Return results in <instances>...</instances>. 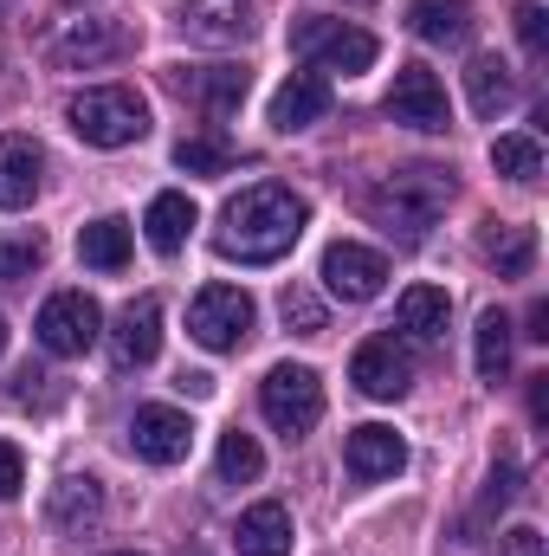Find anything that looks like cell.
Instances as JSON below:
<instances>
[{"instance_id": "6da1fadb", "label": "cell", "mask_w": 549, "mask_h": 556, "mask_svg": "<svg viewBox=\"0 0 549 556\" xmlns=\"http://www.w3.org/2000/svg\"><path fill=\"white\" fill-rule=\"evenodd\" d=\"M310 207L304 194L278 188V181H259V188H240L227 207H220V227H214V253L220 260H240V266H272L297 247Z\"/></svg>"}, {"instance_id": "7a4b0ae2", "label": "cell", "mask_w": 549, "mask_h": 556, "mask_svg": "<svg viewBox=\"0 0 549 556\" xmlns=\"http://www.w3.org/2000/svg\"><path fill=\"white\" fill-rule=\"evenodd\" d=\"M446 201H452V175L433 168V162H413V168L388 175V181L369 194V214H375V227H388V233H401V240H426L433 220L446 214Z\"/></svg>"}, {"instance_id": "3957f363", "label": "cell", "mask_w": 549, "mask_h": 556, "mask_svg": "<svg viewBox=\"0 0 549 556\" xmlns=\"http://www.w3.org/2000/svg\"><path fill=\"white\" fill-rule=\"evenodd\" d=\"M65 124L91 149H130V142L149 137V104L130 85H98V91H78L65 104Z\"/></svg>"}, {"instance_id": "277c9868", "label": "cell", "mask_w": 549, "mask_h": 556, "mask_svg": "<svg viewBox=\"0 0 549 556\" xmlns=\"http://www.w3.org/2000/svg\"><path fill=\"white\" fill-rule=\"evenodd\" d=\"M291 52L297 59H310V65H323V72H343V78H356V72H369L375 65V33H362V26H349V20H323V13H304V20H291Z\"/></svg>"}, {"instance_id": "5b68a950", "label": "cell", "mask_w": 549, "mask_h": 556, "mask_svg": "<svg viewBox=\"0 0 549 556\" xmlns=\"http://www.w3.org/2000/svg\"><path fill=\"white\" fill-rule=\"evenodd\" d=\"M253 324H259V304H253L240 285H201L194 304H188V337H194L201 350H214V356L240 350V343L253 337Z\"/></svg>"}, {"instance_id": "8992f818", "label": "cell", "mask_w": 549, "mask_h": 556, "mask_svg": "<svg viewBox=\"0 0 549 556\" xmlns=\"http://www.w3.org/2000/svg\"><path fill=\"white\" fill-rule=\"evenodd\" d=\"M259 408H266V420H272L284 440L310 433V427L323 420V382H317V369H304V363H278L272 376L259 382Z\"/></svg>"}, {"instance_id": "52a82bcc", "label": "cell", "mask_w": 549, "mask_h": 556, "mask_svg": "<svg viewBox=\"0 0 549 556\" xmlns=\"http://www.w3.org/2000/svg\"><path fill=\"white\" fill-rule=\"evenodd\" d=\"M33 337H39L46 356H85V350L104 337V311H98V298H85V291H59V298L39 304Z\"/></svg>"}, {"instance_id": "ba28073f", "label": "cell", "mask_w": 549, "mask_h": 556, "mask_svg": "<svg viewBox=\"0 0 549 556\" xmlns=\"http://www.w3.org/2000/svg\"><path fill=\"white\" fill-rule=\"evenodd\" d=\"M388 117H395V124H408V130L439 137V130L452 124V104H446L439 72H426V65H401V72H395V85H388Z\"/></svg>"}, {"instance_id": "9c48e42d", "label": "cell", "mask_w": 549, "mask_h": 556, "mask_svg": "<svg viewBox=\"0 0 549 556\" xmlns=\"http://www.w3.org/2000/svg\"><path fill=\"white\" fill-rule=\"evenodd\" d=\"M323 285L343 304H369L388 285V260L375 247H362V240H336V247H323Z\"/></svg>"}, {"instance_id": "30bf717a", "label": "cell", "mask_w": 549, "mask_h": 556, "mask_svg": "<svg viewBox=\"0 0 549 556\" xmlns=\"http://www.w3.org/2000/svg\"><path fill=\"white\" fill-rule=\"evenodd\" d=\"M130 46H137V33H130L124 20H72V26L52 39V59H59L65 72H98V65L124 59Z\"/></svg>"}, {"instance_id": "8fae6325", "label": "cell", "mask_w": 549, "mask_h": 556, "mask_svg": "<svg viewBox=\"0 0 549 556\" xmlns=\"http://www.w3.org/2000/svg\"><path fill=\"white\" fill-rule=\"evenodd\" d=\"M349 382L369 395V402H401L413 382V356L395 337H369L356 356H349Z\"/></svg>"}, {"instance_id": "7c38bea8", "label": "cell", "mask_w": 549, "mask_h": 556, "mask_svg": "<svg viewBox=\"0 0 549 556\" xmlns=\"http://www.w3.org/2000/svg\"><path fill=\"white\" fill-rule=\"evenodd\" d=\"M130 446H137V459H149V466H181L194 453V420L181 415V408L149 402V408L130 415Z\"/></svg>"}, {"instance_id": "4fadbf2b", "label": "cell", "mask_w": 549, "mask_h": 556, "mask_svg": "<svg viewBox=\"0 0 549 556\" xmlns=\"http://www.w3.org/2000/svg\"><path fill=\"white\" fill-rule=\"evenodd\" d=\"M259 26V0H181V33L201 46H240Z\"/></svg>"}, {"instance_id": "5bb4252c", "label": "cell", "mask_w": 549, "mask_h": 556, "mask_svg": "<svg viewBox=\"0 0 549 556\" xmlns=\"http://www.w3.org/2000/svg\"><path fill=\"white\" fill-rule=\"evenodd\" d=\"M155 350H162V298L142 291L111 324V356H117V369H142V363H155Z\"/></svg>"}, {"instance_id": "9a60e30c", "label": "cell", "mask_w": 549, "mask_h": 556, "mask_svg": "<svg viewBox=\"0 0 549 556\" xmlns=\"http://www.w3.org/2000/svg\"><path fill=\"white\" fill-rule=\"evenodd\" d=\"M343 466H349V479L375 485V479H395V472L408 466V446H401L395 427L369 420V427H349V440H343Z\"/></svg>"}, {"instance_id": "2e32d148", "label": "cell", "mask_w": 549, "mask_h": 556, "mask_svg": "<svg viewBox=\"0 0 549 556\" xmlns=\"http://www.w3.org/2000/svg\"><path fill=\"white\" fill-rule=\"evenodd\" d=\"M46 518H52L59 538H91L98 518H104V485L91 472H65L52 485V498H46Z\"/></svg>"}, {"instance_id": "e0dca14e", "label": "cell", "mask_w": 549, "mask_h": 556, "mask_svg": "<svg viewBox=\"0 0 549 556\" xmlns=\"http://www.w3.org/2000/svg\"><path fill=\"white\" fill-rule=\"evenodd\" d=\"M246 65H175V91L181 98H194V104H207L214 117H227V111H240L246 104Z\"/></svg>"}, {"instance_id": "ac0fdd59", "label": "cell", "mask_w": 549, "mask_h": 556, "mask_svg": "<svg viewBox=\"0 0 549 556\" xmlns=\"http://www.w3.org/2000/svg\"><path fill=\"white\" fill-rule=\"evenodd\" d=\"M323 117H330V85H323L317 72H291L272 91V130L278 137L310 130V124H323Z\"/></svg>"}, {"instance_id": "d6986e66", "label": "cell", "mask_w": 549, "mask_h": 556, "mask_svg": "<svg viewBox=\"0 0 549 556\" xmlns=\"http://www.w3.org/2000/svg\"><path fill=\"white\" fill-rule=\"evenodd\" d=\"M39 175H46V155H39V142H33V137H0V207H7V214L33 207V194H39Z\"/></svg>"}, {"instance_id": "ffe728a7", "label": "cell", "mask_w": 549, "mask_h": 556, "mask_svg": "<svg viewBox=\"0 0 549 556\" xmlns=\"http://www.w3.org/2000/svg\"><path fill=\"white\" fill-rule=\"evenodd\" d=\"M446 317H452V298H446L439 285H408V291L395 298V330H408L413 343L446 337Z\"/></svg>"}, {"instance_id": "44dd1931", "label": "cell", "mask_w": 549, "mask_h": 556, "mask_svg": "<svg viewBox=\"0 0 549 556\" xmlns=\"http://www.w3.org/2000/svg\"><path fill=\"white\" fill-rule=\"evenodd\" d=\"M233 544H240V556H291V511H284L278 498L253 505V511H240Z\"/></svg>"}, {"instance_id": "7402d4cb", "label": "cell", "mask_w": 549, "mask_h": 556, "mask_svg": "<svg viewBox=\"0 0 549 556\" xmlns=\"http://www.w3.org/2000/svg\"><path fill=\"white\" fill-rule=\"evenodd\" d=\"M142 233H149V247L162 253V260H175L181 247H188V233H194V201L188 194H155L149 201V214H142Z\"/></svg>"}, {"instance_id": "603a6c76", "label": "cell", "mask_w": 549, "mask_h": 556, "mask_svg": "<svg viewBox=\"0 0 549 556\" xmlns=\"http://www.w3.org/2000/svg\"><path fill=\"white\" fill-rule=\"evenodd\" d=\"M408 26L426 46H465L472 39V0H413Z\"/></svg>"}, {"instance_id": "cb8c5ba5", "label": "cell", "mask_w": 549, "mask_h": 556, "mask_svg": "<svg viewBox=\"0 0 549 556\" xmlns=\"http://www.w3.org/2000/svg\"><path fill=\"white\" fill-rule=\"evenodd\" d=\"M478 253L498 266V278H524L537 260V233L531 227H505V220H485L478 227Z\"/></svg>"}, {"instance_id": "d4e9b609", "label": "cell", "mask_w": 549, "mask_h": 556, "mask_svg": "<svg viewBox=\"0 0 549 556\" xmlns=\"http://www.w3.org/2000/svg\"><path fill=\"white\" fill-rule=\"evenodd\" d=\"M465 98H472V111H478V117H498V111L518 98V85H511V65H505L498 52H478V59L465 65Z\"/></svg>"}, {"instance_id": "484cf974", "label": "cell", "mask_w": 549, "mask_h": 556, "mask_svg": "<svg viewBox=\"0 0 549 556\" xmlns=\"http://www.w3.org/2000/svg\"><path fill=\"white\" fill-rule=\"evenodd\" d=\"M78 260H85L91 273H124V266H130V220H117V214L91 220V227L78 233Z\"/></svg>"}, {"instance_id": "4316f807", "label": "cell", "mask_w": 549, "mask_h": 556, "mask_svg": "<svg viewBox=\"0 0 549 556\" xmlns=\"http://www.w3.org/2000/svg\"><path fill=\"white\" fill-rule=\"evenodd\" d=\"M472 363H478V382H505V369H511V317L491 304L485 317H478V330H472Z\"/></svg>"}, {"instance_id": "83f0119b", "label": "cell", "mask_w": 549, "mask_h": 556, "mask_svg": "<svg viewBox=\"0 0 549 556\" xmlns=\"http://www.w3.org/2000/svg\"><path fill=\"white\" fill-rule=\"evenodd\" d=\"M491 168H498L505 181H518V188H537L544 149H537V137H498L491 142Z\"/></svg>"}, {"instance_id": "f1b7e54d", "label": "cell", "mask_w": 549, "mask_h": 556, "mask_svg": "<svg viewBox=\"0 0 549 556\" xmlns=\"http://www.w3.org/2000/svg\"><path fill=\"white\" fill-rule=\"evenodd\" d=\"M259 472H266L259 440H253V433H240V427H233V433H220V479H227V485H253Z\"/></svg>"}, {"instance_id": "f546056e", "label": "cell", "mask_w": 549, "mask_h": 556, "mask_svg": "<svg viewBox=\"0 0 549 556\" xmlns=\"http://www.w3.org/2000/svg\"><path fill=\"white\" fill-rule=\"evenodd\" d=\"M175 168H188V175H227L233 168V142L227 137H181L175 142Z\"/></svg>"}, {"instance_id": "4dcf8cb0", "label": "cell", "mask_w": 549, "mask_h": 556, "mask_svg": "<svg viewBox=\"0 0 549 556\" xmlns=\"http://www.w3.org/2000/svg\"><path fill=\"white\" fill-rule=\"evenodd\" d=\"M278 317H284L297 337H323V324H330V317H323V298H317L310 285H284V291H278Z\"/></svg>"}, {"instance_id": "1f68e13d", "label": "cell", "mask_w": 549, "mask_h": 556, "mask_svg": "<svg viewBox=\"0 0 549 556\" xmlns=\"http://www.w3.org/2000/svg\"><path fill=\"white\" fill-rule=\"evenodd\" d=\"M39 266H46V240H39V233L0 240V285H20V278H33Z\"/></svg>"}, {"instance_id": "d6a6232c", "label": "cell", "mask_w": 549, "mask_h": 556, "mask_svg": "<svg viewBox=\"0 0 549 556\" xmlns=\"http://www.w3.org/2000/svg\"><path fill=\"white\" fill-rule=\"evenodd\" d=\"M518 39H524L531 59H544L549 52V13L537 7V0H518Z\"/></svg>"}, {"instance_id": "836d02e7", "label": "cell", "mask_w": 549, "mask_h": 556, "mask_svg": "<svg viewBox=\"0 0 549 556\" xmlns=\"http://www.w3.org/2000/svg\"><path fill=\"white\" fill-rule=\"evenodd\" d=\"M511 498H518V466L498 459V466H491V485H485V511H505Z\"/></svg>"}, {"instance_id": "e575fe53", "label": "cell", "mask_w": 549, "mask_h": 556, "mask_svg": "<svg viewBox=\"0 0 549 556\" xmlns=\"http://www.w3.org/2000/svg\"><path fill=\"white\" fill-rule=\"evenodd\" d=\"M20 485H26V453L0 440V498H20Z\"/></svg>"}, {"instance_id": "d590c367", "label": "cell", "mask_w": 549, "mask_h": 556, "mask_svg": "<svg viewBox=\"0 0 549 556\" xmlns=\"http://www.w3.org/2000/svg\"><path fill=\"white\" fill-rule=\"evenodd\" d=\"M498 556H544V531H531V525H511V531L498 538Z\"/></svg>"}, {"instance_id": "8d00e7d4", "label": "cell", "mask_w": 549, "mask_h": 556, "mask_svg": "<svg viewBox=\"0 0 549 556\" xmlns=\"http://www.w3.org/2000/svg\"><path fill=\"white\" fill-rule=\"evenodd\" d=\"M531 420L549 427V376H531Z\"/></svg>"}, {"instance_id": "74e56055", "label": "cell", "mask_w": 549, "mask_h": 556, "mask_svg": "<svg viewBox=\"0 0 549 556\" xmlns=\"http://www.w3.org/2000/svg\"><path fill=\"white\" fill-rule=\"evenodd\" d=\"M524 337L549 343V298H537V304H531V330H524Z\"/></svg>"}, {"instance_id": "f35d334b", "label": "cell", "mask_w": 549, "mask_h": 556, "mask_svg": "<svg viewBox=\"0 0 549 556\" xmlns=\"http://www.w3.org/2000/svg\"><path fill=\"white\" fill-rule=\"evenodd\" d=\"M181 389H188V395L201 402V395H214V376H201V369H188V376H181Z\"/></svg>"}, {"instance_id": "ab89813d", "label": "cell", "mask_w": 549, "mask_h": 556, "mask_svg": "<svg viewBox=\"0 0 549 556\" xmlns=\"http://www.w3.org/2000/svg\"><path fill=\"white\" fill-rule=\"evenodd\" d=\"M0 350H7V317H0Z\"/></svg>"}, {"instance_id": "60d3db41", "label": "cell", "mask_w": 549, "mask_h": 556, "mask_svg": "<svg viewBox=\"0 0 549 556\" xmlns=\"http://www.w3.org/2000/svg\"><path fill=\"white\" fill-rule=\"evenodd\" d=\"M188 556H207V551H188Z\"/></svg>"}, {"instance_id": "b9f144b4", "label": "cell", "mask_w": 549, "mask_h": 556, "mask_svg": "<svg viewBox=\"0 0 549 556\" xmlns=\"http://www.w3.org/2000/svg\"><path fill=\"white\" fill-rule=\"evenodd\" d=\"M117 556H137V551H117Z\"/></svg>"}]
</instances>
